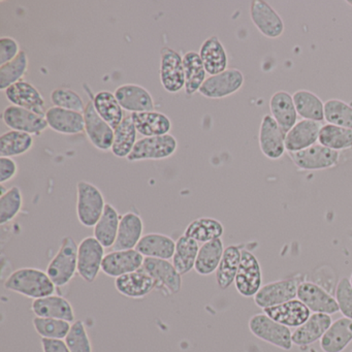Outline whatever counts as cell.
Returning <instances> with one entry per match:
<instances>
[{"label": "cell", "instance_id": "obj_1", "mask_svg": "<svg viewBox=\"0 0 352 352\" xmlns=\"http://www.w3.org/2000/svg\"><path fill=\"white\" fill-rule=\"evenodd\" d=\"M3 286L10 292L34 300L53 296L56 287L47 272L36 267L16 270L7 278Z\"/></svg>", "mask_w": 352, "mask_h": 352}, {"label": "cell", "instance_id": "obj_2", "mask_svg": "<svg viewBox=\"0 0 352 352\" xmlns=\"http://www.w3.org/2000/svg\"><path fill=\"white\" fill-rule=\"evenodd\" d=\"M78 248L72 236H65L60 249L47 267V274L55 286L63 287L71 282L78 272Z\"/></svg>", "mask_w": 352, "mask_h": 352}, {"label": "cell", "instance_id": "obj_3", "mask_svg": "<svg viewBox=\"0 0 352 352\" xmlns=\"http://www.w3.org/2000/svg\"><path fill=\"white\" fill-rule=\"evenodd\" d=\"M106 205L104 195L96 185L87 181L78 183L77 216L82 226L94 228L102 217Z\"/></svg>", "mask_w": 352, "mask_h": 352}, {"label": "cell", "instance_id": "obj_4", "mask_svg": "<svg viewBox=\"0 0 352 352\" xmlns=\"http://www.w3.org/2000/svg\"><path fill=\"white\" fill-rule=\"evenodd\" d=\"M248 325L252 335L276 347L288 351L294 345L289 327L277 322L265 313L251 317Z\"/></svg>", "mask_w": 352, "mask_h": 352}, {"label": "cell", "instance_id": "obj_5", "mask_svg": "<svg viewBox=\"0 0 352 352\" xmlns=\"http://www.w3.org/2000/svg\"><path fill=\"white\" fill-rule=\"evenodd\" d=\"M177 149L178 141L170 133L160 137L142 138L138 140L131 155L126 160L129 162L166 160L174 155Z\"/></svg>", "mask_w": 352, "mask_h": 352}, {"label": "cell", "instance_id": "obj_6", "mask_svg": "<svg viewBox=\"0 0 352 352\" xmlns=\"http://www.w3.org/2000/svg\"><path fill=\"white\" fill-rule=\"evenodd\" d=\"M104 247L94 236L83 239L78 248V274L87 283L96 281L102 271Z\"/></svg>", "mask_w": 352, "mask_h": 352}, {"label": "cell", "instance_id": "obj_7", "mask_svg": "<svg viewBox=\"0 0 352 352\" xmlns=\"http://www.w3.org/2000/svg\"><path fill=\"white\" fill-rule=\"evenodd\" d=\"M245 83L240 69H228L223 73L209 76L199 89V94L210 100H221L236 94Z\"/></svg>", "mask_w": 352, "mask_h": 352}, {"label": "cell", "instance_id": "obj_8", "mask_svg": "<svg viewBox=\"0 0 352 352\" xmlns=\"http://www.w3.org/2000/svg\"><path fill=\"white\" fill-rule=\"evenodd\" d=\"M236 292L245 298H252L263 287L261 263L250 251L242 250L240 267L234 280Z\"/></svg>", "mask_w": 352, "mask_h": 352}, {"label": "cell", "instance_id": "obj_9", "mask_svg": "<svg viewBox=\"0 0 352 352\" xmlns=\"http://www.w3.org/2000/svg\"><path fill=\"white\" fill-rule=\"evenodd\" d=\"M160 82L168 94H178L185 88L183 57L170 47H164L160 52Z\"/></svg>", "mask_w": 352, "mask_h": 352}, {"label": "cell", "instance_id": "obj_10", "mask_svg": "<svg viewBox=\"0 0 352 352\" xmlns=\"http://www.w3.org/2000/svg\"><path fill=\"white\" fill-rule=\"evenodd\" d=\"M290 160L300 170H320L333 168L339 162V151L329 149L320 144L298 152H287Z\"/></svg>", "mask_w": 352, "mask_h": 352}, {"label": "cell", "instance_id": "obj_11", "mask_svg": "<svg viewBox=\"0 0 352 352\" xmlns=\"http://www.w3.org/2000/svg\"><path fill=\"white\" fill-rule=\"evenodd\" d=\"M85 133L90 143L100 151H110L114 142V129L110 126L96 112L91 98L84 111Z\"/></svg>", "mask_w": 352, "mask_h": 352}, {"label": "cell", "instance_id": "obj_12", "mask_svg": "<svg viewBox=\"0 0 352 352\" xmlns=\"http://www.w3.org/2000/svg\"><path fill=\"white\" fill-rule=\"evenodd\" d=\"M141 270L155 282L157 289L177 294L182 288V277L172 263L164 259L145 258Z\"/></svg>", "mask_w": 352, "mask_h": 352}, {"label": "cell", "instance_id": "obj_13", "mask_svg": "<svg viewBox=\"0 0 352 352\" xmlns=\"http://www.w3.org/2000/svg\"><path fill=\"white\" fill-rule=\"evenodd\" d=\"M1 118L12 131H22L32 135H40L49 127L46 117L13 104L3 110Z\"/></svg>", "mask_w": 352, "mask_h": 352}, {"label": "cell", "instance_id": "obj_14", "mask_svg": "<svg viewBox=\"0 0 352 352\" xmlns=\"http://www.w3.org/2000/svg\"><path fill=\"white\" fill-rule=\"evenodd\" d=\"M298 283L296 279H283L265 284L253 296L255 305L265 309L278 306L298 298Z\"/></svg>", "mask_w": 352, "mask_h": 352}, {"label": "cell", "instance_id": "obj_15", "mask_svg": "<svg viewBox=\"0 0 352 352\" xmlns=\"http://www.w3.org/2000/svg\"><path fill=\"white\" fill-rule=\"evenodd\" d=\"M285 133L280 129L273 117L265 115L259 126V149L271 160H280L285 153Z\"/></svg>", "mask_w": 352, "mask_h": 352}, {"label": "cell", "instance_id": "obj_16", "mask_svg": "<svg viewBox=\"0 0 352 352\" xmlns=\"http://www.w3.org/2000/svg\"><path fill=\"white\" fill-rule=\"evenodd\" d=\"M250 18L259 32L265 38H280L285 26L279 14L263 0H254L250 6Z\"/></svg>", "mask_w": 352, "mask_h": 352}, {"label": "cell", "instance_id": "obj_17", "mask_svg": "<svg viewBox=\"0 0 352 352\" xmlns=\"http://www.w3.org/2000/svg\"><path fill=\"white\" fill-rule=\"evenodd\" d=\"M5 94L13 106L26 109L42 116L46 115V100L38 88L30 82L22 80L8 88Z\"/></svg>", "mask_w": 352, "mask_h": 352}, {"label": "cell", "instance_id": "obj_18", "mask_svg": "<svg viewBox=\"0 0 352 352\" xmlns=\"http://www.w3.org/2000/svg\"><path fill=\"white\" fill-rule=\"evenodd\" d=\"M144 261L145 257L135 249L112 251L104 256L102 271L104 275L117 279L121 276L139 271Z\"/></svg>", "mask_w": 352, "mask_h": 352}, {"label": "cell", "instance_id": "obj_19", "mask_svg": "<svg viewBox=\"0 0 352 352\" xmlns=\"http://www.w3.org/2000/svg\"><path fill=\"white\" fill-rule=\"evenodd\" d=\"M123 110L131 113L155 111L153 96L143 86L138 84H123L114 92Z\"/></svg>", "mask_w": 352, "mask_h": 352}, {"label": "cell", "instance_id": "obj_20", "mask_svg": "<svg viewBox=\"0 0 352 352\" xmlns=\"http://www.w3.org/2000/svg\"><path fill=\"white\" fill-rule=\"evenodd\" d=\"M298 298L311 312L331 315L340 311L336 298L313 282H302L298 285Z\"/></svg>", "mask_w": 352, "mask_h": 352}, {"label": "cell", "instance_id": "obj_21", "mask_svg": "<svg viewBox=\"0 0 352 352\" xmlns=\"http://www.w3.org/2000/svg\"><path fill=\"white\" fill-rule=\"evenodd\" d=\"M49 127L61 135H75L85 133V119L83 113L52 107L46 112Z\"/></svg>", "mask_w": 352, "mask_h": 352}, {"label": "cell", "instance_id": "obj_22", "mask_svg": "<svg viewBox=\"0 0 352 352\" xmlns=\"http://www.w3.org/2000/svg\"><path fill=\"white\" fill-rule=\"evenodd\" d=\"M322 126V122L318 121L302 119L296 122V124L286 133V152H298L316 145Z\"/></svg>", "mask_w": 352, "mask_h": 352}, {"label": "cell", "instance_id": "obj_23", "mask_svg": "<svg viewBox=\"0 0 352 352\" xmlns=\"http://www.w3.org/2000/svg\"><path fill=\"white\" fill-rule=\"evenodd\" d=\"M263 311L267 316L289 329L300 327L311 316L310 309L298 298L288 300L278 306L263 309Z\"/></svg>", "mask_w": 352, "mask_h": 352}, {"label": "cell", "instance_id": "obj_24", "mask_svg": "<svg viewBox=\"0 0 352 352\" xmlns=\"http://www.w3.org/2000/svg\"><path fill=\"white\" fill-rule=\"evenodd\" d=\"M144 222L141 216L135 212H127L121 216L118 234L113 251L131 250L135 249L143 238Z\"/></svg>", "mask_w": 352, "mask_h": 352}, {"label": "cell", "instance_id": "obj_25", "mask_svg": "<svg viewBox=\"0 0 352 352\" xmlns=\"http://www.w3.org/2000/svg\"><path fill=\"white\" fill-rule=\"evenodd\" d=\"M32 312L36 317L43 318L61 319L75 322V311L67 298L60 296H49L34 300L32 306Z\"/></svg>", "mask_w": 352, "mask_h": 352}, {"label": "cell", "instance_id": "obj_26", "mask_svg": "<svg viewBox=\"0 0 352 352\" xmlns=\"http://www.w3.org/2000/svg\"><path fill=\"white\" fill-rule=\"evenodd\" d=\"M331 317L322 313H313L308 320L296 327L292 333V343L296 346H307L318 341L331 327Z\"/></svg>", "mask_w": 352, "mask_h": 352}, {"label": "cell", "instance_id": "obj_27", "mask_svg": "<svg viewBox=\"0 0 352 352\" xmlns=\"http://www.w3.org/2000/svg\"><path fill=\"white\" fill-rule=\"evenodd\" d=\"M131 115L138 133L144 138L168 135L172 129V121L164 113L149 111Z\"/></svg>", "mask_w": 352, "mask_h": 352}, {"label": "cell", "instance_id": "obj_28", "mask_svg": "<svg viewBox=\"0 0 352 352\" xmlns=\"http://www.w3.org/2000/svg\"><path fill=\"white\" fill-rule=\"evenodd\" d=\"M270 112L284 133H287L298 121L294 98L286 91H278L270 100Z\"/></svg>", "mask_w": 352, "mask_h": 352}, {"label": "cell", "instance_id": "obj_29", "mask_svg": "<svg viewBox=\"0 0 352 352\" xmlns=\"http://www.w3.org/2000/svg\"><path fill=\"white\" fill-rule=\"evenodd\" d=\"M115 287L126 298H142L156 287L154 280L143 270L121 276L115 280Z\"/></svg>", "mask_w": 352, "mask_h": 352}, {"label": "cell", "instance_id": "obj_30", "mask_svg": "<svg viewBox=\"0 0 352 352\" xmlns=\"http://www.w3.org/2000/svg\"><path fill=\"white\" fill-rule=\"evenodd\" d=\"M199 56L207 75H218L228 69V53L217 36H210L203 43L199 49Z\"/></svg>", "mask_w": 352, "mask_h": 352}, {"label": "cell", "instance_id": "obj_31", "mask_svg": "<svg viewBox=\"0 0 352 352\" xmlns=\"http://www.w3.org/2000/svg\"><path fill=\"white\" fill-rule=\"evenodd\" d=\"M135 250L141 253L145 258L168 259L173 258L176 250V242L166 234H145L135 247Z\"/></svg>", "mask_w": 352, "mask_h": 352}, {"label": "cell", "instance_id": "obj_32", "mask_svg": "<svg viewBox=\"0 0 352 352\" xmlns=\"http://www.w3.org/2000/svg\"><path fill=\"white\" fill-rule=\"evenodd\" d=\"M352 342V319L342 317L331 323L320 339L323 352H342Z\"/></svg>", "mask_w": 352, "mask_h": 352}, {"label": "cell", "instance_id": "obj_33", "mask_svg": "<svg viewBox=\"0 0 352 352\" xmlns=\"http://www.w3.org/2000/svg\"><path fill=\"white\" fill-rule=\"evenodd\" d=\"M183 67L185 75V94L192 96L199 91L207 80V72L204 67L199 53L190 51L183 56Z\"/></svg>", "mask_w": 352, "mask_h": 352}, {"label": "cell", "instance_id": "obj_34", "mask_svg": "<svg viewBox=\"0 0 352 352\" xmlns=\"http://www.w3.org/2000/svg\"><path fill=\"white\" fill-rule=\"evenodd\" d=\"M121 217L111 204H107L102 217L94 226V238L104 247L113 248L118 234Z\"/></svg>", "mask_w": 352, "mask_h": 352}, {"label": "cell", "instance_id": "obj_35", "mask_svg": "<svg viewBox=\"0 0 352 352\" xmlns=\"http://www.w3.org/2000/svg\"><path fill=\"white\" fill-rule=\"evenodd\" d=\"M138 131L133 124L131 115H125L122 122L114 129V142H113V155L118 158H127L137 144Z\"/></svg>", "mask_w": 352, "mask_h": 352}, {"label": "cell", "instance_id": "obj_36", "mask_svg": "<svg viewBox=\"0 0 352 352\" xmlns=\"http://www.w3.org/2000/svg\"><path fill=\"white\" fill-rule=\"evenodd\" d=\"M91 100L96 112L112 129H116L122 122L125 117L124 110L113 92L106 90L98 92Z\"/></svg>", "mask_w": 352, "mask_h": 352}, {"label": "cell", "instance_id": "obj_37", "mask_svg": "<svg viewBox=\"0 0 352 352\" xmlns=\"http://www.w3.org/2000/svg\"><path fill=\"white\" fill-rule=\"evenodd\" d=\"M224 250L226 249L221 239H216L201 245L195 263V272L199 275L209 276L217 271Z\"/></svg>", "mask_w": 352, "mask_h": 352}, {"label": "cell", "instance_id": "obj_38", "mask_svg": "<svg viewBox=\"0 0 352 352\" xmlns=\"http://www.w3.org/2000/svg\"><path fill=\"white\" fill-rule=\"evenodd\" d=\"M292 98L296 113L300 118L318 122L324 120V102L316 94L308 90H298L294 92Z\"/></svg>", "mask_w": 352, "mask_h": 352}, {"label": "cell", "instance_id": "obj_39", "mask_svg": "<svg viewBox=\"0 0 352 352\" xmlns=\"http://www.w3.org/2000/svg\"><path fill=\"white\" fill-rule=\"evenodd\" d=\"M242 250L240 247L228 246L224 250L219 267L216 271V281L221 289H228L236 280V273L240 267Z\"/></svg>", "mask_w": 352, "mask_h": 352}, {"label": "cell", "instance_id": "obj_40", "mask_svg": "<svg viewBox=\"0 0 352 352\" xmlns=\"http://www.w3.org/2000/svg\"><path fill=\"white\" fill-rule=\"evenodd\" d=\"M199 248L201 247L197 241L185 234L176 241V250L172 258L173 265L181 275H185L195 269Z\"/></svg>", "mask_w": 352, "mask_h": 352}, {"label": "cell", "instance_id": "obj_41", "mask_svg": "<svg viewBox=\"0 0 352 352\" xmlns=\"http://www.w3.org/2000/svg\"><path fill=\"white\" fill-rule=\"evenodd\" d=\"M34 135L22 131H10L0 137V156L16 157L28 153L34 147Z\"/></svg>", "mask_w": 352, "mask_h": 352}, {"label": "cell", "instance_id": "obj_42", "mask_svg": "<svg viewBox=\"0 0 352 352\" xmlns=\"http://www.w3.org/2000/svg\"><path fill=\"white\" fill-rule=\"evenodd\" d=\"M223 232L224 228L221 222L214 218L201 217L190 222L187 226L184 234L197 243L205 244L210 241L221 239Z\"/></svg>", "mask_w": 352, "mask_h": 352}, {"label": "cell", "instance_id": "obj_43", "mask_svg": "<svg viewBox=\"0 0 352 352\" xmlns=\"http://www.w3.org/2000/svg\"><path fill=\"white\" fill-rule=\"evenodd\" d=\"M318 143L335 151L348 149L352 147V129L323 125L319 133Z\"/></svg>", "mask_w": 352, "mask_h": 352}, {"label": "cell", "instance_id": "obj_44", "mask_svg": "<svg viewBox=\"0 0 352 352\" xmlns=\"http://www.w3.org/2000/svg\"><path fill=\"white\" fill-rule=\"evenodd\" d=\"M28 54L25 51H21L20 54L14 60L10 61L7 65L0 67V90L6 91L8 88L14 84L22 81V78L28 69Z\"/></svg>", "mask_w": 352, "mask_h": 352}, {"label": "cell", "instance_id": "obj_45", "mask_svg": "<svg viewBox=\"0 0 352 352\" xmlns=\"http://www.w3.org/2000/svg\"><path fill=\"white\" fill-rule=\"evenodd\" d=\"M324 120L327 124L352 129V107L341 100L324 102Z\"/></svg>", "mask_w": 352, "mask_h": 352}, {"label": "cell", "instance_id": "obj_46", "mask_svg": "<svg viewBox=\"0 0 352 352\" xmlns=\"http://www.w3.org/2000/svg\"><path fill=\"white\" fill-rule=\"evenodd\" d=\"M23 206V197L19 187L13 186L0 197V224L15 219Z\"/></svg>", "mask_w": 352, "mask_h": 352}, {"label": "cell", "instance_id": "obj_47", "mask_svg": "<svg viewBox=\"0 0 352 352\" xmlns=\"http://www.w3.org/2000/svg\"><path fill=\"white\" fill-rule=\"evenodd\" d=\"M32 323L36 333L45 339L65 340L72 327V323L69 321L36 316L34 317Z\"/></svg>", "mask_w": 352, "mask_h": 352}, {"label": "cell", "instance_id": "obj_48", "mask_svg": "<svg viewBox=\"0 0 352 352\" xmlns=\"http://www.w3.org/2000/svg\"><path fill=\"white\" fill-rule=\"evenodd\" d=\"M51 102L57 108L84 113L86 104L79 94L69 88H56L51 94Z\"/></svg>", "mask_w": 352, "mask_h": 352}, {"label": "cell", "instance_id": "obj_49", "mask_svg": "<svg viewBox=\"0 0 352 352\" xmlns=\"http://www.w3.org/2000/svg\"><path fill=\"white\" fill-rule=\"evenodd\" d=\"M65 341L71 352H92L91 341L83 321L76 320L72 323Z\"/></svg>", "mask_w": 352, "mask_h": 352}, {"label": "cell", "instance_id": "obj_50", "mask_svg": "<svg viewBox=\"0 0 352 352\" xmlns=\"http://www.w3.org/2000/svg\"><path fill=\"white\" fill-rule=\"evenodd\" d=\"M336 300L344 317L352 319V286L348 278H343L338 283L336 287Z\"/></svg>", "mask_w": 352, "mask_h": 352}, {"label": "cell", "instance_id": "obj_51", "mask_svg": "<svg viewBox=\"0 0 352 352\" xmlns=\"http://www.w3.org/2000/svg\"><path fill=\"white\" fill-rule=\"evenodd\" d=\"M20 45L11 36L0 38V67L14 60L20 54Z\"/></svg>", "mask_w": 352, "mask_h": 352}, {"label": "cell", "instance_id": "obj_52", "mask_svg": "<svg viewBox=\"0 0 352 352\" xmlns=\"http://www.w3.org/2000/svg\"><path fill=\"white\" fill-rule=\"evenodd\" d=\"M18 173V164L13 158L0 157V183L5 184L15 178Z\"/></svg>", "mask_w": 352, "mask_h": 352}, {"label": "cell", "instance_id": "obj_53", "mask_svg": "<svg viewBox=\"0 0 352 352\" xmlns=\"http://www.w3.org/2000/svg\"><path fill=\"white\" fill-rule=\"evenodd\" d=\"M42 346L44 352H71L65 340L43 338Z\"/></svg>", "mask_w": 352, "mask_h": 352}, {"label": "cell", "instance_id": "obj_54", "mask_svg": "<svg viewBox=\"0 0 352 352\" xmlns=\"http://www.w3.org/2000/svg\"><path fill=\"white\" fill-rule=\"evenodd\" d=\"M346 3H347L348 5L350 6V7H352V0H347V1H346Z\"/></svg>", "mask_w": 352, "mask_h": 352}, {"label": "cell", "instance_id": "obj_55", "mask_svg": "<svg viewBox=\"0 0 352 352\" xmlns=\"http://www.w3.org/2000/svg\"><path fill=\"white\" fill-rule=\"evenodd\" d=\"M350 283H351V286H352V274H351V276H350Z\"/></svg>", "mask_w": 352, "mask_h": 352}, {"label": "cell", "instance_id": "obj_56", "mask_svg": "<svg viewBox=\"0 0 352 352\" xmlns=\"http://www.w3.org/2000/svg\"><path fill=\"white\" fill-rule=\"evenodd\" d=\"M352 352V351H351Z\"/></svg>", "mask_w": 352, "mask_h": 352}]
</instances>
